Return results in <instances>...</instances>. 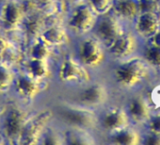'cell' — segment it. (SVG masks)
<instances>
[{
    "label": "cell",
    "instance_id": "obj_27",
    "mask_svg": "<svg viewBox=\"0 0 160 145\" xmlns=\"http://www.w3.org/2000/svg\"><path fill=\"white\" fill-rule=\"evenodd\" d=\"M157 9L156 0H139V13L155 12Z\"/></svg>",
    "mask_w": 160,
    "mask_h": 145
},
{
    "label": "cell",
    "instance_id": "obj_2",
    "mask_svg": "<svg viewBox=\"0 0 160 145\" xmlns=\"http://www.w3.org/2000/svg\"><path fill=\"white\" fill-rule=\"evenodd\" d=\"M58 119L65 126L94 130L99 126V115L94 108L78 103L65 104L58 110Z\"/></svg>",
    "mask_w": 160,
    "mask_h": 145
},
{
    "label": "cell",
    "instance_id": "obj_21",
    "mask_svg": "<svg viewBox=\"0 0 160 145\" xmlns=\"http://www.w3.org/2000/svg\"><path fill=\"white\" fill-rule=\"evenodd\" d=\"M26 72L28 75L39 81L45 80L50 72L49 63L46 59H37L28 58L26 63Z\"/></svg>",
    "mask_w": 160,
    "mask_h": 145
},
{
    "label": "cell",
    "instance_id": "obj_3",
    "mask_svg": "<svg viewBox=\"0 0 160 145\" xmlns=\"http://www.w3.org/2000/svg\"><path fill=\"white\" fill-rule=\"evenodd\" d=\"M99 16L85 1L74 3L66 20V28L78 37L92 33Z\"/></svg>",
    "mask_w": 160,
    "mask_h": 145
},
{
    "label": "cell",
    "instance_id": "obj_22",
    "mask_svg": "<svg viewBox=\"0 0 160 145\" xmlns=\"http://www.w3.org/2000/svg\"><path fill=\"white\" fill-rule=\"evenodd\" d=\"M51 49L52 47H50L45 42L38 37L32 41L28 50V58L48 60L51 56Z\"/></svg>",
    "mask_w": 160,
    "mask_h": 145
},
{
    "label": "cell",
    "instance_id": "obj_11",
    "mask_svg": "<svg viewBox=\"0 0 160 145\" xmlns=\"http://www.w3.org/2000/svg\"><path fill=\"white\" fill-rule=\"evenodd\" d=\"M138 42L135 34L124 31L107 49V54L117 60H122L132 57L138 50Z\"/></svg>",
    "mask_w": 160,
    "mask_h": 145
},
{
    "label": "cell",
    "instance_id": "obj_33",
    "mask_svg": "<svg viewBox=\"0 0 160 145\" xmlns=\"http://www.w3.org/2000/svg\"><path fill=\"white\" fill-rule=\"evenodd\" d=\"M6 1H7V0H0V4H2V3H4Z\"/></svg>",
    "mask_w": 160,
    "mask_h": 145
},
{
    "label": "cell",
    "instance_id": "obj_4",
    "mask_svg": "<svg viewBox=\"0 0 160 145\" xmlns=\"http://www.w3.org/2000/svg\"><path fill=\"white\" fill-rule=\"evenodd\" d=\"M75 58L88 69H96L105 63L107 49L100 40L91 33L81 37L76 47Z\"/></svg>",
    "mask_w": 160,
    "mask_h": 145
},
{
    "label": "cell",
    "instance_id": "obj_15",
    "mask_svg": "<svg viewBox=\"0 0 160 145\" xmlns=\"http://www.w3.org/2000/svg\"><path fill=\"white\" fill-rule=\"evenodd\" d=\"M135 21L136 31L142 38L150 39L160 29V20L155 12L139 13Z\"/></svg>",
    "mask_w": 160,
    "mask_h": 145
},
{
    "label": "cell",
    "instance_id": "obj_12",
    "mask_svg": "<svg viewBox=\"0 0 160 145\" xmlns=\"http://www.w3.org/2000/svg\"><path fill=\"white\" fill-rule=\"evenodd\" d=\"M0 24L7 29H13L21 27L25 18V13L19 4L18 0H7L0 4Z\"/></svg>",
    "mask_w": 160,
    "mask_h": 145
},
{
    "label": "cell",
    "instance_id": "obj_28",
    "mask_svg": "<svg viewBox=\"0 0 160 145\" xmlns=\"http://www.w3.org/2000/svg\"><path fill=\"white\" fill-rule=\"evenodd\" d=\"M141 142L145 145H160V132H150Z\"/></svg>",
    "mask_w": 160,
    "mask_h": 145
},
{
    "label": "cell",
    "instance_id": "obj_1",
    "mask_svg": "<svg viewBox=\"0 0 160 145\" xmlns=\"http://www.w3.org/2000/svg\"><path fill=\"white\" fill-rule=\"evenodd\" d=\"M113 71L115 82L123 89H131L142 82L148 76L151 66L142 58H127L120 60Z\"/></svg>",
    "mask_w": 160,
    "mask_h": 145
},
{
    "label": "cell",
    "instance_id": "obj_17",
    "mask_svg": "<svg viewBox=\"0 0 160 145\" xmlns=\"http://www.w3.org/2000/svg\"><path fill=\"white\" fill-rule=\"evenodd\" d=\"M112 12L122 21H135L139 14V0H114Z\"/></svg>",
    "mask_w": 160,
    "mask_h": 145
},
{
    "label": "cell",
    "instance_id": "obj_23",
    "mask_svg": "<svg viewBox=\"0 0 160 145\" xmlns=\"http://www.w3.org/2000/svg\"><path fill=\"white\" fill-rule=\"evenodd\" d=\"M14 78L12 68L3 62L0 63V95L7 94L12 89Z\"/></svg>",
    "mask_w": 160,
    "mask_h": 145
},
{
    "label": "cell",
    "instance_id": "obj_29",
    "mask_svg": "<svg viewBox=\"0 0 160 145\" xmlns=\"http://www.w3.org/2000/svg\"><path fill=\"white\" fill-rule=\"evenodd\" d=\"M148 122L150 132H160V112L151 116Z\"/></svg>",
    "mask_w": 160,
    "mask_h": 145
},
{
    "label": "cell",
    "instance_id": "obj_18",
    "mask_svg": "<svg viewBox=\"0 0 160 145\" xmlns=\"http://www.w3.org/2000/svg\"><path fill=\"white\" fill-rule=\"evenodd\" d=\"M40 38L52 48L62 46L68 41V29L59 25L45 27L42 31Z\"/></svg>",
    "mask_w": 160,
    "mask_h": 145
},
{
    "label": "cell",
    "instance_id": "obj_19",
    "mask_svg": "<svg viewBox=\"0 0 160 145\" xmlns=\"http://www.w3.org/2000/svg\"><path fill=\"white\" fill-rule=\"evenodd\" d=\"M109 142L118 145H137L141 143V137L138 130L130 125L114 133L108 134Z\"/></svg>",
    "mask_w": 160,
    "mask_h": 145
},
{
    "label": "cell",
    "instance_id": "obj_14",
    "mask_svg": "<svg viewBox=\"0 0 160 145\" xmlns=\"http://www.w3.org/2000/svg\"><path fill=\"white\" fill-rule=\"evenodd\" d=\"M126 112L130 118V121H133L138 124L148 122L152 116L149 102L145 97L140 95L131 98L128 103Z\"/></svg>",
    "mask_w": 160,
    "mask_h": 145
},
{
    "label": "cell",
    "instance_id": "obj_31",
    "mask_svg": "<svg viewBox=\"0 0 160 145\" xmlns=\"http://www.w3.org/2000/svg\"><path fill=\"white\" fill-rule=\"evenodd\" d=\"M152 43L160 47V29L152 37Z\"/></svg>",
    "mask_w": 160,
    "mask_h": 145
},
{
    "label": "cell",
    "instance_id": "obj_5",
    "mask_svg": "<svg viewBox=\"0 0 160 145\" xmlns=\"http://www.w3.org/2000/svg\"><path fill=\"white\" fill-rule=\"evenodd\" d=\"M58 78L60 83L67 86H79L80 88L92 82L91 70L80 62L75 56H67L59 63Z\"/></svg>",
    "mask_w": 160,
    "mask_h": 145
},
{
    "label": "cell",
    "instance_id": "obj_26",
    "mask_svg": "<svg viewBox=\"0 0 160 145\" xmlns=\"http://www.w3.org/2000/svg\"><path fill=\"white\" fill-rule=\"evenodd\" d=\"M88 5L100 17L112 11L114 0H85Z\"/></svg>",
    "mask_w": 160,
    "mask_h": 145
},
{
    "label": "cell",
    "instance_id": "obj_20",
    "mask_svg": "<svg viewBox=\"0 0 160 145\" xmlns=\"http://www.w3.org/2000/svg\"><path fill=\"white\" fill-rule=\"evenodd\" d=\"M44 19L39 14V11L31 14L26 15L21 27L25 30V33L32 40L40 37L44 28Z\"/></svg>",
    "mask_w": 160,
    "mask_h": 145
},
{
    "label": "cell",
    "instance_id": "obj_7",
    "mask_svg": "<svg viewBox=\"0 0 160 145\" xmlns=\"http://www.w3.org/2000/svg\"><path fill=\"white\" fill-rule=\"evenodd\" d=\"M52 118L53 112L48 109L41 111L32 117L29 116L18 137V141L26 144L39 143L43 131L49 125Z\"/></svg>",
    "mask_w": 160,
    "mask_h": 145
},
{
    "label": "cell",
    "instance_id": "obj_30",
    "mask_svg": "<svg viewBox=\"0 0 160 145\" xmlns=\"http://www.w3.org/2000/svg\"><path fill=\"white\" fill-rule=\"evenodd\" d=\"M35 1L38 3L39 8H41V7H49L54 3H56L57 0H35Z\"/></svg>",
    "mask_w": 160,
    "mask_h": 145
},
{
    "label": "cell",
    "instance_id": "obj_25",
    "mask_svg": "<svg viewBox=\"0 0 160 145\" xmlns=\"http://www.w3.org/2000/svg\"><path fill=\"white\" fill-rule=\"evenodd\" d=\"M42 144H61L64 143L62 131H58L57 129L50 128L49 125L43 131L40 142Z\"/></svg>",
    "mask_w": 160,
    "mask_h": 145
},
{
    "label": "cell",
    "instance_id": "obj_9",
    "mask_svg": "<svg viewBox=\"0 0 160 145\" xmlns=\"http://www.w3.org/2000/svg\"><path fill=\"white\" fill-rule=\"evenodd\" d=\"M29 118V114L26 109L18 106H12L8 108L2 120V136L10 140H16Z\"/></svg>",
    "mask_w": 160,
    "mask_h": 145
},
{
    "label": "cell",
    "instance_id": "obj_6",
    "mask_svg": "<svg viewBox=\"0 0 160 145\" xmlns=\"http://www.w3.org/2000/svg\"><path fill=\"white\" fill-rule=\"evenodd\" d=\"M122 20L119 18L112 11L98 18L92 33L100 40L106 49H108L115 40L125 30Z\"/></svg>",
    "mask_w": 160,
    "mask_h": 145
},
{
    "label": "cell",
    "instance_id": "obj_10",
    "mask_svg": "<svg viewBox=\"0 0 160 145\" xmlns=\"http://www.w3.org/2000/svg\"><path fill=\"white\" fill-rule=\"evenodd\" d=\"M130 122L126 109L120 107L108 108L99 116V126L108 134L114 133L129 126Z\"/></svg>",
    "mask_w": 160,
    "mask_h": 145
},
{
    "label": "cell",
    "instance_id": "obj_13",
    "mask_svg": "<svg viewBox=\"0 0 160 145\" xmlns=\"http://www.w3.org/2000/svg\"><path fill=\"white\" fill-rule=\"evenodd\" d=\"M41 82L42 81L31 78L27 72H23L22 75L15 77L12 89L20 99L32 101L40 93Z\"/></svg>",
    "mask_w": 160,
    "mask_h": 145
},
{
    "label": "cell",
    "instance_id": "obj_32",
    "mask_svg": "<svg viewBox=\"0 0 160 145\" xmlns=\"http://www.w3.org/2000/svg\"><path fill=\"white\" fill-rule=\"evenodd\" d=\"M67 1H72V2H73V3H75V2H77V1H79V0H67Z\"/></svg>",
    "mask_w": 160,
    "mask_h": 145
},
{
    "label": "cell",
    "instance_id": "obj_8",
    "mask_svg": "<svg viewBox=\"0 0 160 145\" xmlns=\"http://www.w3.org/2000/svg\"><path fill=\"white\" fill-rule=\"evenodd\" d=\"M108 99L109 92L104 83L90 82L80 88L76 95L75 103L95 109L105 106Z\"/></svg>",
    "mask_w": 160,
    "mask_h": 145
},
{
    "label": "cell",
    "instance_id": "obj_16",
    "mask_svg": "<svg viewBox=\"0 0 160 145\" xmlns=\"http://www.w3.org/2000/svg\"><path fill=\"white\" fill-rule=\"evenodd\" d=\"M92 130L65 126L62 131L64 144H94L95 138Z\"/></svg>",
    "mask_w": 160,
    "mask_h": 145
},
{
    "label": "cell",
    "instance_id": "obj_24",
    "mask_svg": "<svg viewBox=\"0 0 160 145\" xmlns=\"http://www.w3.org/2000/svg\"><path fill=\"white\" fill-rule=\"evenodd\" d=\"M143 58L152 68L160 71V47L159 46H156L151 42V44L148 45L144 50Z\"/></svg>",
    "mask_w": 160,
    "mask_h": 145
}]
</instances>
